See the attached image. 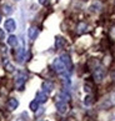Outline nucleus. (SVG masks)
Returning <instances> with one entry per match:
<instances>
[{
    "mask_svg": "<svg viewBox=\"0 0 115 121\" xmlns=\"http://www.w3.org/2000/svg\"><path fill=\"white\" fill-rule=\"evenodd\" d=\"M53 69H54L58 74H64V73H69L68 68H66V65L64 64V61L60 59V57H58V59L54 60V62H53Z\"/></svg>",
    "mask_w": 115,
    "mask_h": 121,
    "instance_id": "nucleus-1",
    "label": "nucleus"
},
{
    "mask_svg": "<svg viewBox=\"0 0 115 121\" xmlns=\"http://www.w3.org/2000/svg\"><path fill=\"white\" fill-rule=\"evenodd\" d=\"M26 79H28V75H26L25 73H23V71H20V73H18L16 78H15V86L19 89V90H21L24 86V84L26 81Z\"/></svg>",
    "mask_w": 115,
    "mask_h": 121,
    "instance_id": "nucleus-2",
    "label": "nucleus"
},
{
    "mask_svg": "<svg viewBox=\"0 0 115 121\" xmlns=\"http://www.w3.org/2000/svg\"><path fill=\"white\" fill-rule=\"evenodd\" d=\"M93 76H94L96 82H100L105 76V69L101 68V66H98V68L94 70V73H93Z\"/></svg>",
    "mask_w": 115,
    "mask_h": 121,
    "instance_id": "nucleus-3",
    "label": "nucleus"
},
{
    "mask_svg": "<svg viewBox=\"0 0 115 121\" xmlns=\"http://www.w3.org/2000/svg\"><path fill=\"white\" fill-rule=\"evenodd\" d=\"M56 109L60 114H65L68 111V101H64V100H60L58 99L56 100Z\"/></svg>",
    "mask_w": 115,
    "mask_h": 121,
    "instance_id": "nucleus-4",
    "label": "nucleus"
},
{
    "mask_svg": "<svg viewBox=\"0 0 115 121\" xmlns=\"http://www.w3.org/2000/svg\"><path fill=\"white\" fill-rule=\"evenodd\" d=\"M4 26H5V29L9 31V33H13L15 29H16V23L14 19H8L5 21V24H4Z\"/></svg>",
    "mask_w": 115,
    "mask_h": 121,
    "instance_id": "nucleus-5",
    "label": "nucleus"
},
{
    "mask_svg": "<svg viewBox=\"0 0 115 121\" xmlns=\"http://www.w3.org/2000/svg\"><path fill=\"white\" fill-rule=\"evenodd\" d=\"M38 35H39V29L38 28H35V26H31V28L29 29L28 31V36L30 40H35L38 38Z\"/></svg>",
    "mask_w": 115,
    "mask_h": 121,
    "instance_id": "nucleus-6",
    "label": "nucleus"
},
{
    "mask_svg": "<svg viewBox=\"0 0 115 121\" xmlns=\"http://www.w3.org/2000/svg\"><path fill=\"white\" fill-rule=\"evenodd\" d=\"M41 87H43V91L44 92L49 94V92L53 91V89H54V84L50 82V81H44L43 85H41Z\"/></svg>",
    "mask_w": 115,
    "mask_h": 121,
    "instance_id": "nucleus-7",
    "label": "nucleus"
},
{
    "mask_svg": "<svg viewBox=\"0 0 115 121\" xmlns=\"http://www.w3.org/2000/svg\"><path fill=\"white\" fill-rule=\"evenodd\" d=\"M60 59L64 61V64L66 65L68 70H71V60H70V57H69L68 54H63V55L60 56Z\"/></svg>",
    "mask_w": 115,
    "mask_h": 121,
    "instance_id": "nucleus-8",
    "label": "nucleus"
},
{
    "mask_svg": "<svg viewBox=\"0 0 115 121\" xmlns=\"http://www.w3.org/2000/svg\"><path fill=\"white\" fill-rule=\"evenodd\" d=\"M48 100V94L46 92H44V91H39L38 94H36V101L38 102H45Z\"/></svg>",
    "mask_w": 115,
    "mask_h": 121,
    "instance_id": "nucleus-9",
    "label": "nucleus"
},
{
    "mask_svg": "<svg viewBox=\"0 0 115 121\" xmlns=\"http://www.w3.org/2000/svg\"><path fill=\"white\" fill-rule=\"evenodd\" d=\"M1 10H3V14H5V15H10L11 13H13V6L10 5V4H3L1 5Z\"/></svg>",
    "mask_w": 115,
    "mask_h": 121,
    "instance_id": "nucleus-10",
    "label": "nucleus"
},
{
    "mask_svg": "<svg viewBox=\"0 0 115 121\" xmlns=\"http://www.w3.org/2000/svg\"><path fill=\"white\" fill-rule=\"evenodd\" d=\"M18 38L15 36V35H10V36L8 38V45L11 46V48H16L18 46Z\"/></svg>",
    "mask_w": 115,
    "mask_h": 121,
    "instance_id": "nucleus-11",
    "label": "nucleus"
},
{
    "mask_svg": "<svg viewBox=\"0 0 115 121\" xmlns=\"http://www.w3.org/2000/svg\"><path fill=\"white\" fill-rule=\"evenodd\" d=\"M18 105H19V102H18L16 99H9V101H8V109L9 110H15Z\"/></svg>",
    "mask_w": 115,
    "mask_h": 121,
    "instance_id": "nucleus-12",
    "label": "nucleus"
},
{
    "mask_svg": "<svg viewBox=\"0 0 115 121\" xmlns=\"http://www.w3.org/2000/svg\"><path fill=\"white\" fill-rule=\"evenodd\" d=\"M64 45H65V40L63 38H60V36H56V39H55V48L56 49H61Z\"/></svg>",
    "mask_w": 115,
    "mask_h": 121,
    "instance_id": "nucleus-13",
    "label": "nucleus"
},
{
    "mask_svg": "<svg viewBox=\"0 0 115 121\" xmlns=\"http://www.w3.org/2000/svg\"><path fill=\"white\" fill-rule=\"evenodd\" d=\"M38 109H39V102L36 100H34V101L30 102V110H31V111H36Z\"/></svg>",
    "mask_w": 115,
    "mask_h": 121,
    "instance_id": "nucleus-14",
    "label": "nucleus"
},
{
    "mask_svg": "<svg viewBox=\"0 0 115 121\" xmlns=\"http://www.w3.org/2000/svg\"><path fill=\"white\" fill-rule=\"evenodd\" d=\"M86 28H88V25H86V24H84V23H81L80 25H79V26H78V29H79L78 31H79V33H80V34H81V33H84V31H85V30H86Z\"/></svg>",
    "mask_w": 115,
    "mask_h": 121,
    "instance_id": "nucleus-15",
    "label": "nucleus"
},
{
    "mask_svg": "<svg viewBox=\"0 0 115 121\" xmlns=\"http://www.w3.org/2000/svg\"><path fill=\"white\" fill-rule=\"evenodd\" d=\"M5 69L8 70V71H14V66H13L10 62H8V61H5Z\"/></svg>",
    "mask_w": 115,
    "mask_h": 121,
    "instance_id": "nucleus-16",
    "label": "nucleus"
},
{
    "mask_svg": "<svg viewBox=\"0 0 115 121\" xmlns=\"http://www.w3.org/2000/svg\"><path fill=\"white\" fill-rule=\"evenodd\" d=\"M85 105H90L91 102H93V100H91V96H88V97H85Z\"/></svg>",
    "mask_w": 115,
    "mask_h": 121,
    "instance_id": "nucleus-17",
    "label": "nucleus"
},
{
    "mask_svg": "<svg viewBox=\"0 0 115 121\" xmlns=\"http://www.w3.org/2000/svg\"><path fill=\"white\" fill-rule=\"evenodd\" d=\"M38 1L40 3L41 5H45V6H46V5H49V0H38Z\"/></svg>",
    "mask_w": 115,
    "mask_h": 121,
    "instance_id": "nucleus-18",
    "label": "nucleus"
},
{
    "mask_svg": "<svg viewBox=\"0 0 115 121\" xmlns=\"http://www.w3.org/2000/svg\"><path fill=\"white\" fill-rule=\"evenodd\" d=\"M3 39H5V33H4L3 29H0V40H3Z\"/></svg>",
    "mask_w": 115,
    "mask_h": 121,
    "instance_id": "nucleus-19",
    "label": "nucleus"
}]
</instances>
